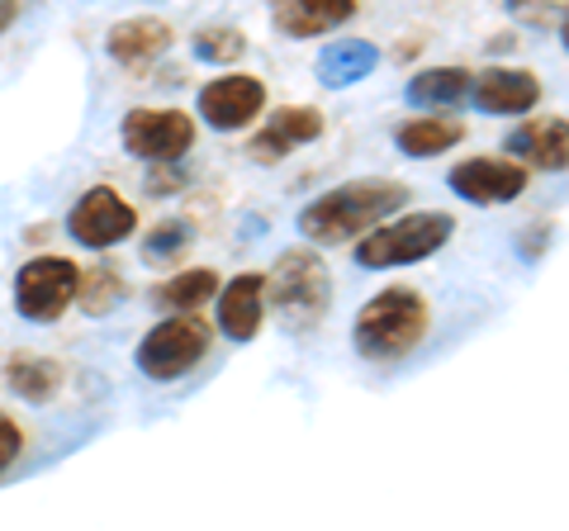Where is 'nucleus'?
I'll return each instance as SVG.
<instances>
[{
    "label": "nucleus",
    "instance_id": "nucleus-1",
    "mask_svg": "<svg viewBox=\"0 0 569 531\" xmlns=\"http://www.w3.org/2000/svg\"><path fill=\"white\" fill-rule=\"evenodd\" d=\"M408 204V186L395 181H351V186H337L328 194H318L313 204H305L299 214V233L318 247H337V242H351L361 238L366 228H376L380 219L399 214Z\"/></svg>",
    "mask_w": 569,
    "mask_h": 531
},
{
    "label": "nucleus",
    "instance_id": "nucleus-2",
    "mask_svg": "<svg viewBox=\"0 0 569 531\" xmlns=\"http://www.w3.org/2000/svg\"><path fill=\"white\" fill-rule=\"evenodd\" d=\"M427 338V299L418 290H380L356 313L351 342L366 361H399Z\"/></svg>",
    "mask_w": 569,
    "mask_h": 531
},
{
    "label": "nucleus",
    "instance_id": "nucleus-3",
    "mask_svg": "<svg viewBox=\"0 0 569 531\" xmlns=\"http://www.w3.org/2000/svg\"><path fill=\"white\" fill-rule=\"evenodd\" d=\"M261 294H266V304H276V313L295 332H309L328 313L332 275L323 257H313L309 247H295V252H284L271 266V275H261Z\"/></svg>",
    "mask_w": 569,
    "mask_h": 531
},
{
    "label": "nucleus",
    "instance_id": "nucleus-4",
    "mask_svg": "<svg viewBox=\"0 0 569 531\" xmlns=\"http://www.w3.org/2000/svg\"><path fill=\"white\" fill-rule=\"evenodd\" d=\"M456 233V219L451 214H408L399 223H385L380 228H366L361 242H356V266L366 271H389V266H413V261H427L432 252L451 242Z\"/></svg>",
    "mask_w": 569,
    "mask_h": 531
},
{
    "label": "nucleus",
    "instance_id": "nucleus-5",
    "mask_svg": "<svg viewBox=\"0 0 569 531\" xmlns=\"http://www.w3.org/2000/svg\"><path fill=\"white\" fill-rule=\"evenodd\" d=\"M204 351H209V328L200 318H190V313L162 318V323L138 342V370L157 384H171V380L190 375V370L204 361Z\"/></svg>",
    "mask_w": 569,
    "mask_h": 531
},
{
    "label": "nucleus",
    "instance_id": "nucleus-6",
    "mask_svg": "<svg viewBox=\"0 0 569 531\" xmlns=\"http://www.w3.org/2000/svg\"><path fill=\"white\" fill-rule=\"evenodd\" d=\"M77 280L81 271L67 257H33L14 275V309L29 323H58L77 304Z\"/></svg>",
    "mask_w": 569,
    "mask_h": 531
},
{
    "label": "nucleus",
    "instance_id": "nucleus-7",
    "mask_svg": "<svg viewBox=\"0 0 569 531\" xmlns=\"http://www.w3.org/2000/svg\"><path fill=\"white\" fill-rule=\"evenodd\" d=\"M119 138L138 162H181L194 143V123L181 110H133L119 123Z\"/></svg>",
    "mask_w": 569,
    "mask_h": 531
},
{
    "label": "nucleus",
    "instance_id": "nucleus-8",
    "mask_svg": "<svg viewBox=\"0 0 569 531\" xmlns=\"http://www.w3.org/2000/svg\"><path fill=\"white\" fill-rule=\"evenodd\" d=\"M133 223H138L133 204H123L110 186H96V190H86L81 200L71 204L67 233H71V242L91 247V252H104V247L133 238Z\"/></svg>",
    "mask_w": 569,
    "mask_h": 531
},
{
    "label": "nucleus",
    "instance_id": "nucleus-9",
    "mask_svg": "<svg viewBox=\"0 0 569 531\" xmlns=\"http://www.w3.org/2000/svg\"><path fill=\"white\" fill-rule=\"evenodd\" d=\"M447 186L466 204H512L527 190V167H518L512 157H470L451 167Z\"/></svg>",
    "mask_w": 569,
    "mask_h": 531
},
{
    "label": "nucleus",
    "instance_id": "nucleus-10",
    "mask_svg": "<svg viewBox=\"0 0 569 531\" xmlns=\"http://www.w3.org/2000/svg\"><path fill=\"white\" fill-rule=\"evenodd\" d=\"M266 110V86L257 77H219L200 91V119L219 133L247 129Z\"/></svg>",
    "mask_w": 569,
    "mask_h": 531
},
{
    "label": "nucleus",
    "instance_id": "nucleus-11",
    "mask_svg": "<svg viewBox=\"0 0 569 531\" xmlns=\"http://www.w3.org/2000/svg\"><path fill=\"white\" fill-rule=\"evenodd\" d=\"M466 100H475V110H485V114H527V110H537V100H541V81L522 72V67H489V72H479L470 81V91Z\"/></svg>",
    "mask_w": 569,
    "mask_h": 531
},
{
    "label": "nucleus",
    "instance_id": "nucleus-12",
    "mask_svg": "<svg viewBox=\"0 0 569 531\" xmlns=\"http://www.w3.org/2000/svg\"><path fill=\"white\" fill-rule=\"evenodd\" d=\"M313 138H323V114L318 110H309V104H290V110H280L266 129L247 143V157L252 162H261V167H276V162H284L295 148H305V143H313Z\"/></svg>",
    "mask_w": 569,
    "mask_h": 531
},
{
    "label": "nucleus",
    "instance_id": "nucleus-13",
    "mask_svg": "<svg viewBox=\"0 0 569 531\" xmlns=\"http://www.w3.org/2000/svg\"><path fill=\"white\" fill-rule=\"evenodd\" d=\"M266 6H271L276 29L290 39H318L356 14V0H266Z\"/></svg>",
    "mask_w": 569,
    "mask_h": 531
},
{
    "label": "nucleus",
    "instance_id": "nucleus-14",
    "mask_svg": "<svg viewBox=\"0 0 569 531\" xmlns=\"http://www.w3.org/2000/svg\"><path fill=\"white\" fill-rule=\"evenodd\" d=\"M266 318V294H261V275H233L219 290V328L233 342H252L261 332Z\"/></svg>",
    "mask_w": 569,
    "mask_h": 531
},
{
    "label": "nucleus",
    "instance_id": "nucleus-15",
    "mask_svg": "<svg viewBox=\"0 0 569 531\" xmlns=\"http://www.w3.org/2000/svg\"><path fill=\"white\" fill-rule=\"evenodd\" d=\"M380 67V48L370 39H337L318 52V81L328 86V91H351V86H361L370 72Z\"/></svg>",
    "mask_w": 569,
    "mask_h": 531
},
{
    "label": "nucleus",
    "instance_id": "nucleus-16",
    "mask_svg": "<svg viewBox=\"0 0 569 531\" xmlns=\"http://www.w3.org/2000/svg\"><path fill=\"white\" fill-rule=\"evenodd\" d=\"M110 58L119 67H142V62H157L162 52L171 48V24L167 20H152V14H142V20H119L110 29Z\"/></svg>",
    "mask_w": 569,
    "mask_h": 531
},
{
    "label": "nucleus",
    "instance_id": "nucleus-17",
    "mask_svg": "<svg viewBox=\"0 0 569 531\" xmlns=\"http://www.w3.org/2000/svg\"><path fill=\"white\" fill-rule=\"evenodd\" d=\"M512 157H527L531 167L541 171H565L569 167V123L550 119V123H531V129H518L508 138Z\"/></svg>",
    "mask_w": 569,
    "mask_h": 531
},
{
    "label": "nucleus",
    "instance_id": "nucleus-18",
    "mask_svg": "<svg viewBox=\"0 0 569 531\" xmlns=\"http://www.w3.org/2000/svg\"><path fill=\"white\" fill-rule=\"evenodd\" d=\"M470 91V72L466 67H432V72H418L408 81L403 100L413 110H447V104H460Z\"/></svg>",
    "mask_w": 569,
    "mask_h": 531
},
{
    "label": "nucleus",
    "instance_id": "nucleus-19",
    "mask_svg": "<svg viewBox=\"0 0 569 531\" xmlns=\"http://www.w3.org/2000/svg\"><path fill=\"white\" fill-rule=\"evenodd\" d=\"M6 370H10V389L29 403H48L62 389V365L48 357H14Z\"/></svg>",
    "mask_w": 569,
    "mask_h": 531
},
{
    "label": "nucleus",
    "instance_id": "nucleus-20",
    "mask_svg": "<svg viewBox=\"0 0 569 531\" xmlns=\"http://www.w3.org/2000/svg\"><path fill=\"white\" fill-rule=\"evenodd\" d=\"M395 143L403 157H437V152H447L460 143V123L451 119H413V123H403V129L395 133Z\"/></svg>",
    "mask_w": 569,
    "mask_h": 531
},
{
    "label": "nucleus",
    "instance_id": "nucleus-21",
    "mask_svg": "<svg viewBox=\"0 0 569 531\" xmlns=\"http://www.w3.org/2000/svg\"><path fill=\"white\" fill-rule=\"evenodd\" d=\"M213 294H219V275L213 271H186V275L167 280V285H157L152 304H162V309H200V304H209Z\"/></svg>",
    "mask_w": 569,
    "mask_h": 531
},
{
    "label": "nucleus",
    "instance_id": "nucleus-22",
    "mask_svg": "<svg viewBox=\"0 0 569 531\" xmlns=\"http://www.w3.org/2000/svg\"><path fill=\"white\" fill-rule=\"evenodd\" d=\"M242 52H247V39L238 29H204V33H194V58L209 62V67H233V62H242Z\"/></svg>",
    "mask_w": 569,
    "mask_h": 531
},
{
    "label": "nucleus",
    "instance_id": "nucleus-23",
    "mask_svg": "<svg viewBox=\"0 0 569 531\" xmlns=\"http://www.w3.org/2000/svg\"><path fill=\"white\" fill-rule=\"evenodd\" d=\"M77 299H81L86 313H110L119 299H123V285H119V275L110 271V266H100V271L77 280Z\"/></svg>",
    "mask_w": 569,
    "mask_h": 531
},
{
    "label": "nucleus",
    "instance_id": "nucleus-24",
    "mask_svg": "<svg viewBox=\"0 0 569 531\" xmlns=\"http://www.w3.org/2000/svg\"><path fill=\"white\" fill-rule=\"evenodd\" d=\"M186 242H190V223L186 219H171V223H157L148 242H142V261H152V266H162L171 257H181L186 252Z\"/></svg>",
    "mask_w": 569,
    "mask_h": 531
},
{
    "label": "nucleus",
    "instance_id": "nucleus-25",
    "mask_svg": "<svg viewBox=\"0 0 569 531\" xmlns=\"http://www.w3.org/2000/svg\"><path fill=\"white\" fill-rule=\"evenodd\" d=\"M508 14L531 29H565V0H508Z\"/></svg>",
    "mask_w": 569,
    "mask_h": 531
},
{
    "label": "nucleus",
    "instance_id": "nucleus-26",
    "mask_svg": "<svg viewBox=\"0 0 569 531\" xmlns=\"http://www.w3.org/2000/svg\"><path fill=\"white\" fill-rule=\"evenodd\" d=\"M20 451H24V432L14 428L6 413H0V474H6L14 460H20Z\"/></svg>",
    "mask_w": 569,
    "mask_h": 531
},
{
    "label": "nucleus",
    "instance_id": "nucleus-27",
    "mask_svg": "<svg viewBox=\"0 0 569 531\" xmlns=\"http://www.w3.org/2000/svg\"><path fill=\"white\" fill-rule=\"evenodd\" d=\"M181 186H186L181 171H167V162H152V171H148V194H176Z\"/></svg>",
    "mask_w": 569,
    "mask_h": 531
},
{
    "label": "nucleus",
    "instance_id": "nucleus-28",
    "mask_svg": "<svg viewBox=\"0 0 569 531\" xmlns=\"http://www.w3.org/2000/svg\"><path fill=\"white\" fill-rule=\"evenodd\" d=\"M14 14H20V0H0V33L14 24Z\"/></svg>",
    "mask_w": 569,
    "mask_h": 531
}]
</instances>
